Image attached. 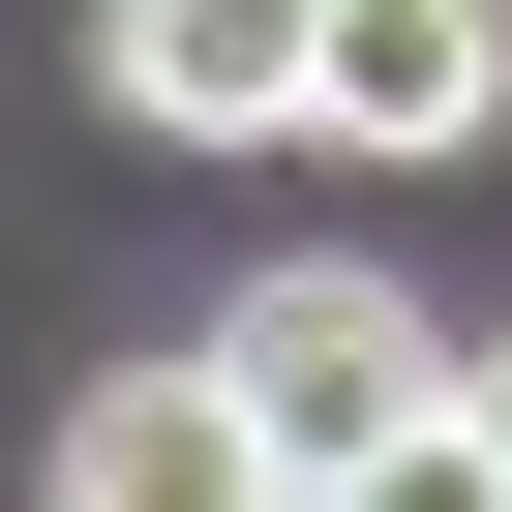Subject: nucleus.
I'll return each mask as SVG.
<instances>
[{"label": "nucleus", "mask_w": 512, "mask_h": 512, "mask_svg": "<svg viewBox=\"0 0 512 512\" xmlns=\"http://www.w3.org/2000/svg\"><path fill=\"white\" fill-rule=\"evenodd\" d=\"M452 482H512V332H482V362H452Z\"/></svg>", "instance_id": "nucleus-5"}, {"label": "nucleus", "mask_w": 512, "mask_h": 512, "mask_svg": "<svg viewBox=\"0 0 512 512\" xmlns=\"http://www.w3.org/2000/svg\"><path fill=\"white\" fill-rule=\"evenodd\" d=\"M211 392H241L272 482H452V332L392 272H241L211 302Z\"/></svg>", "instance_id": "nucleus-1"}, {"label": "nucleus", "mask_w": 512, "mask_h": 512, "mask_svg": "<svg viewBox=\"0 0 512 512\" xmlns=\"http://www.w3.org/2000/svg\"><path fill=\"white\" fill-rule=\"evenodd\" d=\"M91 61L151 151H302V61H332V0H91Z\"/></svg>", "instance_id": "nucleus-2"}, {"label": "nucleus", "mask_w": 512, "mask_h": 512, "mask_svg": "<svg viewBox=\"0 0 512 512\" xmlns=\"http://www.w3.org/2000/svg\"><path fill=\"white\" fill-rule=\"evenodd\" d=\"M512 121V0H332V61H302V151H482Z\"/></svg>", "instance_id": "nucleus-3"}, {"label": "nucleus", "mask_w": 512, "mask_h": 512, "mask_svg": "<svg viewBox=\"0 0 512 512\" xmlns=\"http://www.w3.org/2000/svg\"><path fill=\"white\" fill-rule=\"evenodd\" d=\"M241 482H272V452H241L211 362H121V392L61 422V512H241Z\"/></svg>", "instance_id": "nucleus-4"}]
</instances>
